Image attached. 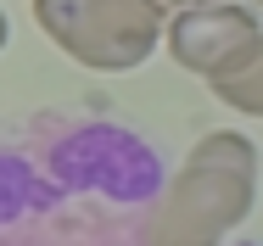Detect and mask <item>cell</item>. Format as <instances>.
<instances>
[{"label":"cell","mask_w":263,"mask_h":246,"mask_svg":"<svg viewBox=\"0 0 263 246\" xmlns=\"http://www.w3.org/2000/svg\"><path fill=\"white\" fill-rule=\"evenodd\" d=\"M258 196V146L235 129L202 135L140 224V246H218Z\"/></svg>","instance_id":"6da1fadb"},{"label":"cell","mask_w":263,"mask_h":246,"mask_svg":"<svg viewBox=\"0 0 263 246\" xmlns=\"http://www.w3.org/2000/svg\"><path fill=\"white\" fill-rule=\"evenodd\" d=\"M258 17L235 0H202V6H185L174 23H168V56L185 67V73H202L213 79L218 67H230L241 50L258 40Z\"/></svg>","instance_id":"3957f363"},{"label":"cell","mask_w":263,"mask_h":246,"mask_svg":"<svg viewBox=\"0 0 263 246\" xmlns=\"http://www.w3.org/2000/svg\"><path fill=\"white\" fill-rule=\"evenodd\" d=\"M6 34H11V28H6V11H0V45H6Z\"/></svg>","instance_id":"5b68a950"},{"label":"cell","mask_w":263,"mask_h":246,"mask_svg":"<svg viewBox=\"0 0 263 246\" xmlns=\"http://www.w3.org/2000/svg\"><path fill=\"white\" fill-rule=\"evenodd\" d=\"M162 6H202V0H162Z\"/></svg>","instance_id":"8992f818"},{"label":"cell","mask_w":263,"mask_h":246,"mask_svg":"<svg viewBox=\"0 0 263 246\" xmlns=\"http://www.w3.org/2000/svg\"><path fill=\"white\" fill-rule=\"evenodd\" d=\"M208 90L224 101V106H235V112H247V118H263V34L241 50L230 67L213 73Z\"/></svg>","instance_id":"277c9868"},{"label":"cell","mask_w":263,"mask_h":246,"mask_svg":"<svg viewBox=\"0 0 263 246\" xmlns=\"http://www.w3.org/2000/svg\"><path fill=\"white\" fill-rule=\"evenodd\" d=\"M34 23L90 73H129L168 34L162 0H34Z\"/></svg>","instance_id":"7a4b0ae2"}]
</instances>
